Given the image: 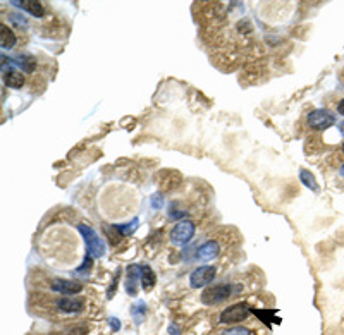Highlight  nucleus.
I'll return each mask as SVG.
<instances>
[{
  "instance_id": "obj_10",
  "label": "nucleus",
  "mask_w": 344,
  "mask_h": 335,
  "mask_svg": "<svg viewBox=\"0 0 344 335\" xmlns=\"http://www.w3.org/2000/svg\"><path fill=\"white\" fill-rule=\"evenodd\" d=\"M11 4L23 9V11L29 12L35 18H43L45 16V7H43V4L38 2V0H21V2H11Z\"/></svg>"
},
{
  "instance_id": "obj_13",
  "label": "nucleus",
  "mask_w": 344,
  "mask_h": 335,
  "mask_svg": "<svg viewBox=\"0 0 344 335\" xmlns=\"http://www.w3.org/2000/svg\"><path fill=\"white\" fill-rule=\"evenodd\" d=\"M9 62H11V64H16L18 67H21L23 72H28V74L33 72V71H35V67H36L35 57H33V55H28V53H23V55L16 57V59H11Z\"/></svg>"
},
{
  "instance_id": "obj_4",
  "label": "nucleus",
  "mask_w": 344,
  "mask_h": 335,
  "mask_svg": "<svg viewBox=\"0 0 344 335\" xmlns=\"http://www.w3.org/2000/svg\"><path fill=\"white\" fill-rule=\"evenodd\" d=\"M195 232H197L195 222H191V220H181L171 231V242L176 246H184L193 239Z\"/></svg>"
},
{
  "instance_id": "obj_2",
  "label": "nucleus",
  "mask_w": 344,
  "mask_h": 335,
  "mask_svg": "<svg viewBox=\"0 0 344 335\" xmlns=\"http://www.w3.org/2000/svg\"><path fill=\"white\" fill-rule=\"evenodd\" d=\"M239 286H231V284H217V286H212L208 289L203 290L201 294V303L208 304V306H214V304L224 303L225 299L232 296L236 290H239Z\"/></svg>"
},
{
  "instance_id": "obj_22",
  "label": "nucleus",
  "mask_w": 344,
  "mask_h": 335,
  "mask_svg": "<svg viewBox=\"0 0 344 335\" xmlns=\"http://www.w3.org/2000/svg\"><path fill=\"white\" fill-rule=\"evenodd\" d=\"M162 206H164V196H162L160 192H155V194L151 196V208L160 210Z\"/></svg>"
},
{
  "instance_id": "obj_7",
  "label": "nucleus",
  "mask_w": 344,
  "mask_h": 335,
  "mask_svg": "<svg viewBox=\"0 0 344 335\" xmlns=\"http://www.w3.org/2000/svg\"><path fill=\"white\" fill-rule=\"evenodd\" d=\"M53 292L57 294H64V296H73V294H77L83 290V286L76 280H66V279H55L50 284Z\"/></svg>"
},
{
  "instance_id": "obj_14",
  "label": "nucleus",
  "mask_w": 344,
  "mask_h": 335,
  "mask_svg": "<svg viewBox=\"0 0 344 335\" xmlns=\"http://www.w3.org/2000/svg\"><path fill=\"white\" fill-rule=\"evenodd\" d=\"M4 83L5 86L12 88V90H19V88H23V84H25V76L21 74V71H7V72L4 74Z\"/></svg>"
},
{
  "instance_id": "obj_28",
  "label": "nucleus",
  "mask_w": 344,
  "mask_h": 335,
  "mask_svg": "<svg viewBox=\"0 0 344 335\" xmlns=\"http://www.w3.org/2000/svg\"><path fill=\"white\" fill-rule=\"evenodd\" d=\"M343 153H344V143H343Z\"/></svg>"
},
{
  "instance_id": "obj_23",
  "label": "nucleus",
  "mask_w": 344,
  "mask_h": 335,
  "mask_svg": "<svg viewBox=\"0 0 344 335\" xmlns=\"http://www.w3.org/2000/svg\"><path fill=\"white\" fill-rule=\"evenodd\" d=\"M169 216L171 218H181V216H186V212L184 210H177V205H171V212H169Z\"/></svg>"
},
{
  "instance_id": "obj_19",
  "label": "nucleus",
  "mask_w": 344,
  "mask_h": 335,
  "mask_svg": "<svg viewBox=\"0 0 344 335\" xmlns=\"http://www.w3.org/2000/svg\"><path fill=\"white\" fill-rule=\"evenodd\" d=\"M92 266H93V256L86 255V256H84V260H83V265L76 270V273H77V275H81V273H90V272H92Z\"/></svg>"
},
{
  "instance_id": "obj_6",
  "label": "nucleus",
  "mask_w": 344,
  "mask_h": 335,
  "mask_svg": "<svg viewBox=\"0 0 344 335\" xmlns=\"http://www.w3.org/2000/svg\"><path fill=\"white\" fill-rule=\"evenodd\" d=\"M215 273H217V270L212 265L198 266V268H195L193 272H191L190 286L193 287V289H201V287L208 286V284L215 279Z\"/></svg>"
},
{
  "instance_id": "obj_15",
  "label": "nucleus",
  "mask_w": 344,
  "mask_h": 335,
  "mask_svg": "<svg viewBox=\"0 0 344 335\" xmlns=\"http://www.w3.org/2000/svg\"><path fill=\"white\" fill-rule=\"evenodd\" d=\"M155 282H157V277H155L153 270L148 265L141 266V287H143L145 290H150L151 287L155 286Z\"/></svg>"
},
{
  "instance_id": "obj_18",
  "label": "nucleus",
  "mask_w": 344,
  "mask_h": 335,
  "mask_svg": "<svg viewBox=\"0 0 344 335\" xmlns=\"http://www.w3.org/2000/svg\"><path fill=\"white\" fill-rule=\"evenodd\" d=\"M131 313H133V316H134V321H136V323L140 325L141 321H143L145 314H147V304H145L143 301H140V303L134 304V306H133Z\"/></svg>"
},
{
  "instance_id": "obj_24",
  "label": "nucleus",
  "mask_w": 344,
  "mask_h": 335,
  "mask_svg": "<svg viewBox=\"0 0 344 335\" xmlns=\"http://www.w3.org/2000/svg\"><path fill=\"white\" fill-rule=\"evenodd\" d=\"M109 323H110V327H112L114 332H117L121 328V321L117 320V318H109Z\"/></svg>"
},
{
  "instance_id": "obj_20",
  "label": "nucleus",
  "mask_w": 344,
  "mask_h": 335,
  "mask_svg": "<svg viewBox=\"0 0 344 335\" xmlns=\"http://www.w3.org/2000/svg\"><path fill=\"white\" fill-rule=\"evenodd\" d=\"M221 335H251V330H248L246 327H232L222 332Z\"/></svg>"
},
{
  "instance_id": "obj_26",
  "label": "nucleus",
  "mask_w": 344,
  "mask_h": 335,
  "mask_svg": "<svg viewBox=\"0 0 344 335\" xmlns=\"http://www.w3.org/2000/svg\"><path fill=\"white\" fill-rule=\"evenodd\" d=\"M169 332H171L172 335H179V328H177L176 325H171V327H169Z\"/></svg>"
},
{
  "instance_id": "obj_12",
  "label": "nucleus",
  "mask_w": 344,
  "mask_h": 335,
  "mask_svg": "<svg viewBox=\"0 0 344 335\" xmlns=\"http://www.w3.org/2000/svg\"><path fill=\"white\" fill-rule=\"evenodd\" d=\"M18 43V38H16V33L12 31L11 28H7V26L2 23L0 24V45H2V48L4 50H11L12 47Z\"/></svg>"
},
{
  "instance_id": "obj_9",
  "label": "nucleus",
  "mask_w": 344,
  "mask_h": 335,
  "mask_svg": "<svg viewBox=\"0 0 344 335\" xmlns=\"http://www.w3.org/2000/svg\"><path fill=\"white\" fill-rule=\"evenodd\" d=\"M221 255V246H219L217 241L210 239L205 244H201L200 248L197 249V258L201 260V262H210V260L217 258Z\"/></svg>"
},
{
  "instance_id": "obj_3",
  "label": "nucleus",
  "mask_w": 344,
  "mask_h": 335,
  "mask_svg": "<svg viewBox=\"0 0 344 335\" xmlns=\"http://www.w3.org/2000/svg\"><path fill=\"white\" fill-rule=\"evenodd\" d=\"M336 116H334L332 112H329L327 108H315L308 114L306 117V122L312 129L315 131H325L329 127H332L336 124Z\"/></svg>"
},
{
  "instance_id": "obj_17",
  "label": "nucleus",
  "mask_w": 344,
  "mask_h": 335,
  "mask_svg": "<svg viewBox=\"0 0 344 335\" xmlns=\"http://www.w3.org/2000/svg\"><path fill=\"white\" fill-rule=\"evenodd\" d=\"M138 225H140V218H134L133 222L123 223V225H114V227L117 229V232H119L121 236H129V234H133V232L136 231Z\"/></svg>"
},
{
  "instance_id": "obj_21",
  "label": "nucleus",
  "mask_w": 344,
  "mask_h": 335,
  "mask_svg": "<svg viewBox=\"0 0 344 335\" xmlns=\"http://www.w3.org/2000/svg\"><path fill=\"white\" fill-rule=\"evenodd\" d=\"M119 277H121V270L117 268L116 275H114V279H112V286H110L109 290H107V297H109V299H112V297H114V292H116V287H117V284H119Z\"/></svg>"
},
{
  "instance_id": "obj_25",
  "label": "nucleus",
  "mask_w": 344,
  "mask_h": 335,
  "mask_svg": "<svg viewBox=\"0 0 344 335\" xmlns=\"http://www.w3.org/2000/svg\"><path fill=\"white\" fill-rule=\"evenodd\" d=\"M337 112H339L341 116L344 117V98H343V100L339 101V103H337Z\"/></svg>"
},
{
  "instance_id": "obj_1",
  "label": "nucleus",
  "mask_w": 344,
  "mask_h": 335,
  "mask_svg": "<svg viewBox=\"0 0 344 335\" xmlns=\"http://www.w3.org/2000/svg\"><path fill=\"white\" fill-rule=\"evenodd\" d=\"M77 231L83 236L84 244H86V249H88V255L93 256V258H102L105 255V242L103 239L97 234V231L86 223H79L77 225Z\"/></svg>"
},
{
  "instance_id": "obj_11",
  "label": "nucleus",
  "mask_w": 344,
  "mask_h": 335,
  "mask_svg": "<svg viewBox=\"0 0 344 335\" xmlns=\"http://www.w3.org/2000/svg\"><path fill=\"white\" fill-rule=\"evenodd\" d=\"M141 266L143 265H129L127 266V282H126V290L129 296H136V284L138 280H141Z\"/></svg>"
},
{
  "instance_id": "obj_5",
  "label": "nucleus",
  "mask_w": 344,
  "mask_h": 335,
  "mask_svg": "<svg viewBox=\"0 0 344 335\" xmlns=\"http://www.w3.org/2000/svg\"><path fill=\"white\" fill-rule=\"evenodd\" d=\"M251 313V308L246 303H238L234 306L225 308L221 313V323L224 325H232V323H239V321L246 320Z\"/></svg>"
},
{
  "instance_id": "obj_16",
  "label": "nucleus",
  "mask_w": 344,
  "mask_h": 335,
  "mask_svg": "<svg viewBox=\"0 0 344 335\" xmlns=\"http://www.w3.org/2000/svg\"><path fill=\"white\" fill-rule=\"evenodd\" d=\"M299 181H301L308 189H312V191H319L317 179H315V175H313L310 170H305V168H303V170H299Z\"/></svg>"
},
{
  "instance_id": "obj_27",
  "label": "nucleus",
  "mask_w": 344,
  "mask_h": 335,
  "mask_svg": "<svg viewBox=\"0 0 344 335\" xmlns=\"http://www.w3.org/2000/svg\"><path fill=\"white\" fill-rule=\"evenodd\" d=\"M341 175H343V177H344V167L341 168Z\"/></svg>"
},
{
  "instance_id": "obj_8",
  "label": "nucleus",
  "mask_w": 344,
  "mask_h": 335,
  "mask_svg": "<svg viewBox=\"0 0 344 335\" xmlns=\"http://www.w3.org/2000/svg\"><path fill=\"white\" fill-rule=\"evenodd\" d=\"M55 308L64 313H81L84 310V299L81 297H60L55 301Z\"/></svg>"
}]
</instances>
